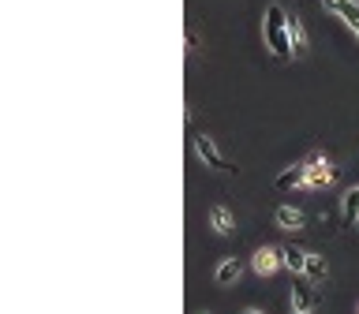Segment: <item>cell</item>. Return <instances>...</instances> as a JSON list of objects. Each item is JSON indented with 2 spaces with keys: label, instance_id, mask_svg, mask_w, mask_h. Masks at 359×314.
Segmentation results:
<instances>
[{
  "label": "cell",
  "instance_id": "6da1fadb",
  "mask_svg": "<svg viewBox=\"0 0 359 314\" xmlns=\"http://www.w3.org/2000/svg\"><path fill=\"white\" fill-rule=\"evenodd\" d=\"M266 45H270V53L277 60L296 57V53H292V38H288V15H284L281 4L266 8Z\"/></svg>",
  "mask_w": 359,
  "mask_h": 314
},
{
  "label": "cell",
  "instance_id": "7a4b0ae2",
  "mask_svg": "<svg viewBox=\"0 0 359 314\" xmlns=\"http://www.w3.org/2000/svg\"><path fill=\"white\" fill-rule=\"evenodd\" d=\"M191 142H195V154L202 157V165H206V169H217V172H236V165H232L225 154L217 150V142H214V138H210L206 131H199L195 138H191Z\"/></svg>",
  "mask_w": 359,
  "mask_h": 314
},
{
  "label": "cell",
  "instance_id": "3957f363",
  "mask_svg": "<svg viewBox=\"0 0 359 314\" xmlns=\"http://www.w3.org/2000/svg\"><path fill=\"white\" fill-rule=\"evenodd\" d=\"M284 266V255L277 251V247H259V251L251 255V270L259 277H273Z\"/></svg>",
  "mask_w": 359,
  "mask_h": 314
},
{
  "label": "cell",
  "instance_id": "277c9868",
  "mask_svg": "<svg viewBox=\"0 0 359 314\" xmlns=\"http://www.w3.org/2000/svg\"><path fill=\"white\" fill-rule=\"evenodd\" d=\"M322 4H326V12H333L337 19L359 38V4L356 0H322Z\"/></svg>",
  "mask_w": 359,
  "mask_h": 314
},
{
  "label": "cell",
  "instance_id": "5b68a950",
  "mask_svg": "<svg viewBox=\"0 0 359 314\" xmlns=\"http://www.w3.org/2000/svg\"><path fill=\"white\" fill-rule=\"evenodd\" d=\"M333 180H337V169H333L329 161H318V165H311V169H307V180H303V187L322 191V187H329Z\"/></svg>",
  "mask_w": 359,
  "mask_h": 314
},
{
  "label": "cell",
  "instance_id": "8992f818",
  "mask_svg": "<svg viewBox=\"0 0 359 314\" xmlns=\"http://www.w3.org/2000/svg\"><path fill=\"white\" fill-rule=\"evenodd\" d=\"M239 277H243V262H239V258H221L217 270H214V284L228 288V284L239 281Z\"/></svg>",
  "mask_w": 359,
  "mask_h": 314
},
{
  "label": "cell",
  "instance_id": "52a82bcc",
  "mask_svg": "<svg viewBox=\"0 0 359 314\" xmlns=\"http://www.w3.org/2000/svg\"><path fill=\"white\" fill-rule=\"evenodd\" d=\"M210 228H214L217 236H232L236 232V217H232V210H228L225 202H217V206L210 210Z\"/></svg>",
  "mask_w": 359,
  "mask_h": 314
},
{
  "label": "cell",
  "instance_id": "ba28073f",
  "mask_svg": "<svg viewBox=\"0 0 359 314\" xmlns=\"http://www.w3.org/2000/svg\"><path fill=\"white\" fill-rule=\"evenodd\" d=\"M315 281H296L292 284V307L300 311H315Z\"/></svg>",
  "mask_w": 359,
  "mask_h": 314
},
{
  "label": "cell",
  "instance_id": "9c48e42d",
  "mask_svg": "<svg viewBox=\"0 0 359 314\" xmlns=\"http://www.w3.org/2000/svg\"><path fill=\"white\" fill-rule=\"evenodd\" d=\"M303 180H307V165H292V169H284L277 180H273V187L277 191H292V187H303Z\"/></svg>",
  "mask_w": 359,
  "mask_h": 314
},
{
  "label": "cell",
  "instance_id": "30bf717a",
  "mask_svg": "<svg viewBox=\"0 0 359 314\" xmlns=\"http://www.w3.org/2000/svg\"><path fill=\"white\" fill-rule=\"evenodd\" d=\"M273 221H277L281 228H288V232H300V228L307 225V217H303L296 206H277V214H273Z\"/></svg>",
  "mask_w": 359,
  "mask_h": 314
},
{
  "label": "cell",
  "instance_id": "8fae6325",
  "mask_svg": "<svg viewBox=\"0 0 359 314\" xmlns=\"http://www.w3.org/2000/svg\"><path fill=\"white\" fill-rule=\"evenodd\" d=\"M281 255H284V270H292L296 277L307 270V251H300V247H281Z\"/></svg>",
  "mask_w": 359,
  "mask_h": 314
},
{
  "label": "cell",
  "instance_id": "7c38bea8",
  "mask_svg": "<svg viewBox=\"0 0 359 314\" xmlns=\"http://www.w3.org/2000/svg\"><path fill=\"white\" fill-rule=\"evenodd\" d=\"M326 273H329L326 258H322V255H307V270H303V277L315 281V284H322V281H326Z\"/></svg>",
  "mask_w": 359,
  "mask_h": 314
},
{
  "label": "cell",
  "instance_id": "4fadbf2b",
  "mask_svg": "<svg viewBox=\"0 0 359 314\" xmlns=\"http://www.w3.org/2000/svg\"><path fill=\"white\" fill-rule=\"evenodd\" d=\"M288 38H292V53L303 57V53H307V30H303L300 19H288Z\"/></svg>",
  "mask_w": 359,
  "mask_h": 314
},
{
  "label": "cell",
  "instance_id": "5bb4252c",
  "mask_svg": "<svg viewBox=\"0 0 359 314\" xmlns=\"http://www.w3.org/2000/svg\"><path fill=\"white\" fill-rule=\"evenodd\" d=\"M340 210H344V225H356V221H359V187L344 191V202H340Z\"/></svg>",
  "mask_w": 359,
  "mask_h": 314
},
{
  "label": "cell",
  "instance_id": "9a60e30c",
  "mask_svg": "<svg viewBox=\"0 0 359 314\" xmlns=\"http://www.w3.org/2000/svg\"><path fill=\"white\" fill-rule=\"evenodd\" d=\"M243 314H262V311H259V307H247V311H243Z\"/></svg>",
  "mask_w": 359,
  "mask_h": 314
},
{
  "label": "cell",
  "instance_id": "2e32d148",
  "mask_svg": "<svg viewBox=\"0 0 359 314\" xmlns=\"http://www.w3.org/2000/svg\"><path fill=\"white\" fill-rule=\"evenodd\" d=\"M292 314H315V311H300V307H292Z\"/></svg>",
  "mask_w": 359,
  "mask_h": 314
},
{
  "label": "cell",
  "instance_id": "e0dca14e",
  "mask_svg": "<svg viewBox=\"0 0 359 314\" xmlns=\"http://www.w3.org/2000/svg\"><path fill=\"white\" fill-rule=\"evenodd\" d=\"M202 314H210V311H202Z\"/></svg>",
  "mask_w": 359,
  "mask_h": 314
},
{
  "label": "cell",
  "instance_id": "ac0fdd59",
  "mask_svg": "<svg viewBox=\"0 0 359 314\" xmlns=\"http://www.w3.org/2000/svg\"><path fill=\"white\" fill-rule=\"evenodd\" d=\"M356 4H359V0H356Z\"/></svg>",
  "mask_w": 359,
  "mask_h": 314
}]
</instances>
